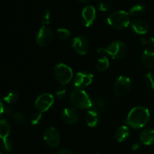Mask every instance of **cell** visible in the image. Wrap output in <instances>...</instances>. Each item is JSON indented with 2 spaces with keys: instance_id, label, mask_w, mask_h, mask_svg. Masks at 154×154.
<instances>
[{
  "instance_id": "6da1fadb",
  "label": "cell",
  "mask_w": 154,
  "mask_h": 154,
  "mask_svg": "<svg viewBox=\"0 0 154 154\" xmlns=\"http://www.w3.org/2000/svg\"><path fill=\"white\" fill-rule=\"evenodd\" d=\"M150 117V111L147 108L142 106L135 107L129 112L126 123L133 129H141L148 123Z\"/></svg>"
},
{
  "instance_id": "7a4b0ae2",
  "label": "cell",
  "mask_w": 154,
  "mask_h": 154,
  "mask_svg": "<svg viewBox=\"0 0 154 154\" xmlns=\"http://www.w3.org/2000/svg\"><path fill=\"white\" fill-rule=\"evenodd\" d=\"M70 101L78 109L86 110L92 107L93 101L88 93L84 90L75 89L70 95Z\"/></svg>"
},
{
  "instance_id": "3957f363",
  "label": "cell",
  "mask_w": 154,
  "mask_h": 154,
  "mask_svg": "<svg viewBox=\"0 0 154 154\" xmlns=\"http://www.w3.org/2000/svg\"><path fill=\"white\" fill-rule=\"evenodd\" d=\"M107 22L114 29L123 30L130 23L129 14L124 11H117L108 17Z\"/></svg>"
},
{
  "instance_id": "277c9868",
  "label": "cell",
  "mask_w": 154,
  "mask_h": 154,
  "mask_svg": "<svg viewBox=\"0 0 154 154\" xmlns=\"http://www.w3.org/2000/svg\"><path fill=\"white\" fill-rule=\"evenodd\" d=\"M54 75L57 81L62 85H66L69 84L73 78L72 69L64 63L57 64L54 67Z\"/></svg>"
},
{
  "instance_id": "5b68a950",
  "label": "cell",
  "mask_w": 154,
  "mask_h": 154,
  "mask_svg": "<svg viewBox=\"0 0 154 154\" xmlns=\"http://www.w3.org/2000/svg\"><path fill=\"white\" fill-rule=\"evenodd\" d=\"M99 53L105 52L113 59L122 58L126 53V46L123 42L116 41L110 44L107 48H100L98 50Z\"/></svg>"
},
{
  "instance_id": "8992f818",
  "label": "cell",
  "mask_w": 154,
  "mask_h": 154,
  "mask_svg": "<svg viewBox=\"0 0 154 154\" xmlns=\"http://www.w3.org/2000/svg\"><path fill=\"white\" fill-rule=\"evenodd\" d=\"M131 88V80L127 76L122 75L117 80L114 85V94L118 97H123L129 93Z\"/></svg>"
},
{
  "instance_id": "52a82bcc",
  "label": "cell",
  "mask_w": 154,
  "mask_h": 154,
  "mask_svg": "<svg viewBox=\"0 0 154 154\" xmlns=\"http://www.w3.org/2000/svg\"><path fill=\"white\" fill-rule=\"evenodd\" d=\"M54 103V97L51 93H42L36 99L35 106L36 109L40 112L43 113L51 108Z\"/></svg>"
},
{
  "instance_id": "ba28073f",
  "label": "cell",
  "mask_w": 154,
  "mask_h": 154,
  "mask_svg": "<svg viewBox=\"0 0 154 154\" xmlns=\"http://www.w3.org/2000/svg\"><path fill=\"white\" fill-rule=\"evenodd\" d=\"M93 80V74L88 71H83L79 72L75 76L74 80V87L75 89L83 90L92 84Z\"/></svg>"
},
{
  "instance_id": "9c48e42d",
  "label": "cell",
  "mask_w": 154,
  "mask_h": 154,
  "mask_svg": "<svg viewBox=\"0 0 154 154\" xmlns=\"http://www.w3.org/2000/svg\"><path fill=\"white\" fill-rule=\"evenodd\" d=\"M44 140L48 147L56 148L60 142V135L54 127H49L44 132Z\"/></svg>"
},
{
  "instance_id": "30bf717a",
  "label": "cell",
  "mask_w": 154,
  "mask_h": 154,
  "mask_svg": "<svg viewBox=\"0 0 154 154\" xmlns=\"http://www.w3.org/2000/svg\"><path fill=\"white\" fill-rule=\"evenodd\" d=\"M54 34L52 30L47 26H42L39 29L36 37V43L38 46L45 48L52 42Z\"/></svg>"
},
{
  "instance_id": "8fae6325",
  "label": "cell",
  "mask_w": 154,
  "mask_h": 154,
  "mask_svg": "<svg viewBox=\"0 0 154 154\" xmlns=\"http://www.w3.org/2000/svg\"><path fill=\"white\" fill-rule=\"evenodd\" d=\"M72 47L78 54L85 55L89 50V42L84 36L78 35L73 38Z\"/></svg>"
},
{
  "instance_id": "7c38bea8",
  "label": "cell",
  "mask_w": 154,
  "mask_h": 154,
  "mask_svg": "<svg viewBox=\"0 0 154 154\" xmlns=\"http://www.w3.org/2000/svg\"><path fill=\"white\" fill-rule=\"evenodd\" d=\"M96 17V8L93 6L89 5L84 8L81 14L82 23L86 27H90L94 23Z\"/></svg>"
},
{
  "instance_id": "4fadbf2b",
  "label": "cell",
  "mask_w": 154,
  "mask_h": 154,
  "mask_svg": "<svg viewBox=\"0 0 154 154\" xmlns=\"http://www.w3.org/2000/svg\"><path fill=\"white\" fill-rule=\"evenodd\" d=\"M61 117L63 122L69 125L75 124L79 120V114L78 111L71 107L66 108L63 110Z\"/></svg>"
},
{
  "instance_id": "5bb4252c",
  "label": "cell",
  "mask_w": 154,
  "mask_h": 154,
  "mask_svg": "<svg viewBox=\"0 0 154 154\" xmlns=\"http://www.w3.org/2000/svg\"><path fill=\"white\" fill-rule=\"evenodd\" d=\"M131 27L135 33L139 35L146 34L149 28L147 23L144 20L141 19H136L132 21L131 23Z\"/></svg>"
},
{
  "instance_id": "9a60e30c",
  "label": "cell",
  "mask_w": 154,
  "mask_h": 154,
  "mask_svg": "<svg viewBox=\"0 0 154 154\" xmlns=\"http://www.w3.org/2000/svg\"><path fill=\"white\" fill-rule=\"evenodd\" d=\"M141 63L148 69L154 68V51L150 49L144 50L141 55Z\"/></svg>"
},
{
  "instance_id": "2e32d148",
  "label": "cell",
  "mask_w": 154,
  "mask_h": 154,
  "mask_svg": "<svg viewBox=\"0 0 154 154\" xmlns=\"http://www.w3.org/2000/svg\"><path fill=\"white\" fill-rule=\"evenodd\" d=\"M140 141L144 145H152L154 144V129H145L140 134Z\"/></svg>"
},
{
  "instance_id": "e0dca14e",
  "label": "cell",
  "mask_w": 154,
  "mask_h": 154,
  "mask_svg": "<svg viewBox=\"0 0 154 154\" xmlns=\"http://www.w3.org/2000/svg\"><path fill=\"white\" fill-rule=\"evenodd\" d=\"M108 107V103L107 101L103 98H97L93 102L91 110L96 111L98 114H102L105 112Z\"/></svg>"
},
{
  "instance_id": "ac0fdd59",
  "label": "cell",
  "mask_w": 154,
  "mask_h": 154,
  "mask_svg": "<svg viewBox=\"0 0 154 154\" xmlns=\"http://www.w3.org/2000/svg\"><path fill=\"white\" fill-rule=\"evenodd\" d=\"M129 135H130V132L128 126H121L116 130L114 137L118 142H123L128 139Z\"/></svg>"
},
{
  "instance_id": "d6986e66",
  "label": "cell",
  "mask_w": 154,
  "mask_h": 154,
  "mask_svg": "<svg viewBox=\"0 0 154 154\" xmlns=\"http://www.w3.org/2000/svg\"><path fill=\"white\" fill-rule=\"evenodd\" d=\"M85 120L90 127H96L99 122V114L93 110H90L86 114Z\"/></svg>"
},
{
  "instance_id": "ffe728a7",
  "label": "cell",
  "mask_w": 154,
  "mask_h": 154,
  "mask_svg": "<svg viewBox=\"0 0 154 154\" xmlns=\"http://www.w3.org/2000/svg\"><path fill=\"white\" fill-rule=\"evenodd\" d=\"M11 133V127L8 122L5 119H2L0 121V137L2 139L7 138Z\"/></svg>"
},
{
  "instance_id": "44dd1931",
  "label": "cell",
  "mask_w": 154,
  "mask_h": 154,
  "mask_svg": "<svg viewBox=\"0 0 154 154\" xmlns=\"http://www.w3.org/2000/svg\"><path fill=\"white\" fill-rule=\"evenodd\" d=\"M19 99V94L16 91H10L4 96L3 102L7 104L14 103Z\"/></svg>"
},
{
  "instance_id": "7402d4cb",
  "label": "cell",
  "mask_w": 154,
  "mask_h": 154,
  "mask_svg": "<svg viewBox=\"0 0 154 154\" xmlns=\"http://www.w3.org/2000/svg\"><path fill=\"white\" fill-rule=\"evenodd\" d=\"M109 67V60L106 57H102L96 63V69L99 72H104Z\"/></svg>"
},
{
  "instance_id": "603a6c76",
  "label": "cell",
  "mask_w": 154,
  "mask_h": 154,
  "mask_svg": "<svg viewBox=\"0 0 154 154\" xmlns=\"http://www.w3.org/2000/svg\"><path fill=\"white\" fill-rule=\"evenodd\" d=\"M145 11V7L143 5H137L131 8L129 10V15L133 17H139L144 14Z\"/></svg>"
},
{
  "instance_id": "cb8c5ba5",
  "label": "cell",
  "mask_w": 154,
  "mask_h": 154,
  "mask_svg": "<svg viewBox=\"0 0 154 154\" xmlns=\"http://www.w3.org/2000/svg\"><path fill=\"white\" fill-rule=\"evenodd\" d=\"M57 35L58 37V38L60 39V40L66 41L70 38L71 32L67 29H58L57 31Z\"/></svg>"
},
{
  "instance_id": "d4e9b609",
  "label": "cell",
  "mask_w": 154,
  "mask_h": 154,
  "mask_svg": "<svg viewBox=\"0 0 154 154\" xmlns=\"http://www.w3.org/2000/svg\"><path fill=\"white\" fill-rule=\"evenodd\" d=\"M51 22V12L48 9H45L43 11L41 17V23L43 25V26H46L47 25Z\"/></svg>"
},
{
  "instance_id": "484cf974",
  "label": "cell",
  "mask_w": 154,
  "mask_h": 154,
  "mask_svg": "<svg viewBox=\"0 0 154 154\" xmlns=\"http://www.w3.org/2000/svg\"><path fill=\"white\" fill-rule=\"evenodd\" d=\"M2 141V148L4 151L8 152H11L13 149V144H12L11 141L8 138H3Z\"/></svg>"
},
{
  "instance_id": "4316f807",
  "label": "cell",
  "mask_w": 154,
  "mask_h": 154,
  "mask_svg": "<svg viewBox=\"0 0 154 154\" xmlns=\"http://www.w3.org/2000/svg\"><path fill=\"white\" fill-rule=\"evenodd\" d=\"M12 117H13L14 120V122L17 125L23 126V125L26 124V117L23 114H21V113L15 112V114H14Z\"/></svg>"
},
{
  "instance_id": "83f0119b",
  "label": "cell",
  "mask_w": 154,
  "mask_h": 154,
  "mask_svg": "<svg viewBox=\"0 0 154 154\" xmlns=\"http://www.w3.org/2000/svg\"><path fill=\"white\" fill-rule=\"evenodd\" d=\"M66 94H67V90H66L64 85H62L60 87H59L57 88V90H56V96L57 97V99H60V100L64 99L66 98Z\"/></svg>"
},
{
  "instance_id": "f1b7e54d",
  "label": "cell",
  "mask_w": 154,
  "mask_h": 154,
  "mask_svg": "<svg viewBox=\"0 0 154 154\" xmlns=\"http://www.w3.org/2000/svg\"><path fill=\"white\" fill-rule=\"evenodd\" d=\"M42 113L40 111L33 113L30 117V123L32 125H37L42 117Z\"/></svg>"
},
{
  "instance_id": "f546056e",
  "label": "cell",
  "mask_w": 154,
  "mask_h": 154,
  "mask_svg": "<svg viewBox=\"0 0 154 154\" xmlns=\"http://www.w3.org/2000/svg\"><path fill=\"white\" fill-rule=\"evenodd\" d=\"M146 83L149 88L154 90V74L152 72H149L146 75Z\"/></svg>"
},
{
  "instance_id": "4dcf8cb0",
  "label": "cell",
  "mask_w": 154,
  "mask_h": 154,
  "mask_svg": "<svg viewBox=\"0 0 154 154\" xmlns=\"http://www.w3.org/2000/svg\"><path fill=\"white\" fill-rule=\"evenodd\" d=\"M111 5L108 2H102L99 5V10L101 11H108L111 9Z\"/></svg>"
},
{
  "instance_id": "1f68e13d",
  "label": "cell",
  "mask_w": 154,
  "mask_h": 154,
  "mask_svg": "<svg viewBox=\"0 0 154 154\" xmlns=\"http://www.w3.org/2000/svg\"><path fill=\"white\" fill-rule=\"evenodd\" d=\"M4 111H5L6 114H7L8 115L11 116V117H13V115L15 114V112H16L13 108H10V107H6V108H5Z\"/></svg>"
},
{
  "instance_id": "d6a6232c",
  "label": "cell",
  "mask_w": 154,
  "mask_h": 154,
  "mask_svg": "<svg viewBox=\"0 0 154 154\" xmlns=\"http://www.w3.org/2000/svg\"><path fill=\"white\" fill-rule=\"evenodd\" d=\"M57 154H72V153L68 149H62V150H59Z\"/></svg>"
},
{
  "instance_id": "836d02e7",
  "label": "cell",
  "mask_w": 154,
  "mask_h": 154,
  "mask_svg": "<svg viewBox=\"0 0 154 154\" xmlns=\"http://www.w3.org/2000/svg\"><path fill=\"white\" fill-rule=\"evenodd\" d=\"M141 43H142L143 45H148V44L150 43V42H148V41H147L146 38H142L141 39Z\"/></svg>"
},
{
  "instance_id": "e575fe53",
  "label": "cell",
  "mask_w": 154,
  "mask_h": 154,
  "mask_svg": "<svg viewBox=\"0 0 154 154\" xmlns=\"http://www.w3.org/2000/svg\"><path fill=\"white\" fill-rule=\"evenodd\" d=\"M139 147H140V146H139V144H138V143H135V144H134L132 146V149L133 150H138V148H139Z\"/></svg>"
},
{
  "instance_id": "d590c367",
  "label": "cell",
  "mask_w": 154,
  "mask_h": 154,
  "mask_svg": "<svg viewBox=\"0 0 154 154\" xmlns=\"http://www.w3.org/2000/svg\"><path fill=\"white\" fill-rule=\"evenodd\" d=\"M150 43H151L154 46V35H153L151 38H150Z\"/></svg>"
},
{
  "instance_id": "8d00e7d4",
  "label": "cell",
  "mask_w": 154,
  "mask_h": 154,
  "mask_svg": "<svg viewBox=\"0 0 154 154\" xmlns=\"http://www.w3.org/2000/svg\"><path fill=\"white\" fill-rule=\"evenodd\" d=\"M78 2H83V3H86L87 2L89 1V0H78Z\"/></svg>"
},
{
  "instance_id": "74e56055",
  "label": "cell",
  "mask_w": 154,
  "mask_h": 154,
  "mask_svg": "<svg viewBox=\"0 0 154 154\" xmlns=\"http://www.w3.org/2000/svg\"><path fill=\"white\" fill-rule=\"evenodd\" d=\"M96 154H101V153H96Z\"/></svg>"
}]
</instances>
